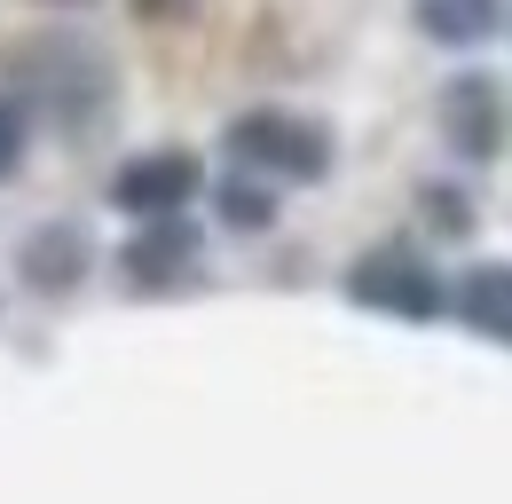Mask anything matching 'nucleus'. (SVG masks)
Instances as JSON below:
<instances>
[{
  "instance_id": "obj_8",
  "label": "nucleus",
  "mask_w": 512,
  "mask_h": 504,
  "mask_svg": "<svg viewBox=\"0 0 512 504\" xmlns=\"http://www.w3.org/2000/svg\"><path fill=\"white\" fill-rule=\"evenodd\" d=\"M457 315H465L473 331H489L497 347H512V260H481V268H465V284H457Z\"/></svg>"
},
{
  "instance_id": "obj_14",
  "label": "nucleus",
  "mask_w": 512,
  "mask_h": 504,
  "mask_svg": "<svg viewBox=\"0 0 512 504\" xmlns=\"http://www.w3.org/2000/svg\"><path fill=\"white\" fill-rule=\"evenodd\" d=\"M64 8H79V0H64Z\"/></svg>"
},
{
  "instance_id": "obj_7",
  "label": "nucleus",
  "mask_w": 512,
  "mask_h": 504,
  "mask_svg": "<svg viewBox=\"0 0 512 504\" xmlns=\"http://www.w3.org/2000/svg\"><path fill=\"white\" fill-rule=\"evenodd\" d=\"M16 268H24V284H32V292H71V284L87 276V237H79L71 221H48V229H32V237H24Z\"/></svg>"
},
{
  "instance_id": "obj_12",
  "label": "nucleus",
  "mask_w": 512,
  "mask_h": 504,
  "mask_svg": "<svg viewBox=\"0 0 512 504\" xmlns=\"http://www.w3.org/2000/svg\"><path fill=\"white\" fill-rule=\"evenodd\" d=\"M426 213H434V229H442V237H465V229H473V221H465V197H457V189H426Z\"/></svg>"
},
{
  "instance_id": "obj_11",
  "label": "nucleus",
  "mask_w": 512,
  "mask_h": 504,
  "mask_svg": "<svg viewBox=\"0 0 512 504\" xmlns=\"http://www.w3.org/2000/svg\"><path fill=\"white\" fill-rule=\"evenodd\" d=\"M24 166V111H16V95H0V182Z\"/></svg>"
},
{
  "instance_id": "obj_1",
  "label": "nucleus",
  "mask_w": 512,
  "mask_h": 504,
  "mask_svg": "<svg viewBox=\"0 0 512 504\" xmlns=\"http://www.w3.org/2000/svg\"><path fill=\"white\" fill-rule=\"evenodd\" d=\"M8 79L24 87L32 119L64 126V134H79V126H95L111 111V56L95 40H79V32H32V40H16L8 48Z\"/></svg>"
},
{
  "instance_id": "obj_9",
  "label": "nucleus",
  "mask_w": 512,
  "mask_h": 504,
  "mask_svg": "<svg viewBox=\"0 0 512 504\" xmlns=\"http://www.w3.org/2000/svg\"><path fill=\"white\" fill-rule=\"evenodd\" d=\"M497 16H505V0H418V32L442 40V48H473V40H489Z\"/></svg>"
},
{
  "instance_id": "obj_4",
  "label": "nucleus",
  "mask_w": 512,
  "mask_h": 504,
  "mask_svg": "<svg viewBox=\"0 0 512 504\" xmlns=\"http://www.w3.org/2000/svg\"><path fill=\"white\" fill-rule=\"evenodd\" d=\"M197 189H205V166L190 150H142V158H127L111 174V205L134 213V221H174Z\"/></svg>"
},
{
  "instance_id": "obj_5",
  "label": "nucleus",
  "mask_w": 512,
  "mask_h": 504,
  "mask_svg": "<svg viewBox=\"0 0 512 504\" xmlns=\"http://www.w3.org/2000/svg\"><path fill=\"white\" fill-rule=\"evenodd\" d=\"M434 119H442V142L457 158H497L505 150V95H497L489 71H457L434 103Z\"/></svg>"
},
{
  "instance_id": "obj_10",
  "label": "nucleus",
  "mask_w": 512,
  "mask_h": 504,
  "mask_svg": "<svg viewBox=\"0 0 512 504\" xmlns=\"http://www.w3.org/2000/svg\"><path fill=\"white\" fill-rule=\"evenodd\" d=\"M213 205H221V221H229V229H268V221H276V197H268L260 182H245V174H237V182H221Z\"/></svg>"
},
{
  "instance_id": "obj_3",
  "label": "nucleus",
  "mask_w": 512,
  "mask_h": 504,
  "mask_svg": "<svg viewBox=\"0 0 512 504\" xmlns=\"http://www.w3.org/2000/svg\"><path fill=\"white\" fill-rule=\"evenodd\" d=\"M347 300H363V308H386V315H410V323H426V315H442V276L418 260V252L402 245H379L363 252L355 268H347Z\"/></svg>"
},
{
  "instance_id": "obj_13",
  "label": "nucleus",
  "mask_w": 512,
  "mask_h": 504,
  "mask_svg": "<svg viewBox=\"0 0 512 504\" xmlns=\"http://www.w3.org/2000/svg\"><path fill=\"white\" fill-rule=\"evenodd\" d=\"M134 8H142L150 24H190V16L205 8V0H134Z\"/></svg>"
},
{
  "instance_id": "obj_6",
  "label": "nucleus",
  "mask_w": 512,
  "mask_h": 504,
  "mask_svg": "<svg viewBox=\"0 0 512 504\" xmlns=\"http://www.w3.org/2000/svg\"><path fill=\"white\" fill-rule=\"evenodd\" d=\"M197 252H205L197 221H182V213H174V221H142V229L127 237V252H119V268H127L134 284L150 292V284H182V276L197 268Z\"/></svg>"
},
{
  "instance_id": "obj_2",
  "label": "nucleus",
  "mask_w": 512,
  "mask_h": 504,
  "mask_svg": "<svg viewBox=\"0 0 512 504\" xmlns=\"http://www.w3.org/2000/svg\"><path fill=\"white\" fill-rule=\"evenodd\" d=\"M221 142H229V158L245 174H276V182H323L331 174V134L316 119H300V111H276V103L237 111Z\"/></svg>"
}]
</instances>
